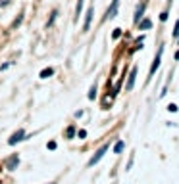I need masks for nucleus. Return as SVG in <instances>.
Returning a JSON list of instances; mask_svg holds the SVG:
<instances>
[{
	"instance_id": "obj_3",
	"label": "nucleus",
	"mask_w": 179,
	"mask_h": 184,
	"mask_svg": "<svg viewBox=\"0 0 179 184\" xmlns=\"http://www.w3.org/2000/svg\"><path fill=\"white\" fill-rule=\"evenodd\" d=\"M117 4H120V0H114V2H112L110 10L106 12V19H112L114 15H116V12H117Z\"/></svg>"
},
{
	"instance_id": "obj_10",
	"label": "nucleus",
	"mask_w": 179,
	"mask_h": 184,
	"mask_svg": "<svg viewBox=\"0 0 179 184\" xmlns=\"http://www.w3.org/2000/svg\"><path fill=\"white\" fill-rule=\"evenodd\" d=\"M135 73H137V69H133L131 77H129V83H127V87H125L127 90H131V88H133V83H135Z\"/></svg>"
},
{
	"instance_id": "obj_12",
	"label": "nucleus",
	"mask_w": 179,
	"mask_h": 184,
	"mask_svg": "<svg viewBox=\"0 0 179 184\" xmlns=\"http://www.w3.org/2000/svg\"><path fill=\"white\" fill-rule=\"evenodd\" d=\"M73 134H75V129H73V127H70V129L66 130V136H67V138H73Z\"/></svg>"
},
{
	"instance_id": "obj_15",
	"label": "nucleus",
	"mask_w": 179,
	"mask_h": 184,
	"mask_svg": "<svg viewBox=\"0 0 179 184\" xmlns=\"http://www.w3.org/2000/svg\"><path fill=\"white\" fill-rule=\"evenodd\" d=\"M81 8H83V0H79V4H77V12H75V14H77V15H79V14H81Z\"/></svg>"
},
{
	"instance_id": "obj_11",
	"label": "nucleus",
	"mask_w": 179,
	"mask_h": 184,
	"mask_svg": "<svg viewBox=\"0 0 179 184\" xmlns=\"http://www.w3.org/2000/svg\"><path fill=\"white\" fill-rule=\"evenodd\" d=\"M123 146H125V144H123V142L120 140V142H117L116 146H114V152H116V153H121V152H123Z\"/></svg>"
},
{
	"instance_id": "obj_9",
	"label": "nucleus",
	"mask_w": 179,
	"mask_h": 184,
	"mask_svg": "<svg viewBox=\"0 0 179 184\" xmlns=\"http://www.w3.org/2000/svg\"><path fill=\"white\" fill-rule=\"evenodd\" d=\"M152 27V21L150 19H143V21H139V29H150Z\"/></svg>"
},
{
	"instance_id": "obj_4",
	"label": "nucleus",
	"mask_w": 179,
	"mask_h": 184,
	"mask_svg": "<svg viewBox=\"0 0 179 184\" xmlns=\"http://www.w3.org/2000/svg\"><path fill=\"white\" fill-rule=\"evenodd\" d=\"M160 56H162V48H160V50H158L156 58H154V61H152V67H150V75H154V73H156L158 65H160Z\"/></svg>"
},
{
	"instance_id": "obj_20",
	"label": "nucleus",
	"mask_w": 179,
	"mask_h": 184,
	"mask_svg": "<svg viewBox=\"0 0 179 184\" xmlns=\"http://www.w3.org/2000/svg\"><path fill=\"white\" fill-rule=\"evenodd\" d=\"M52 184H54V182H52Z\"/></svg>"
},
{
	"instance_id": "obj_8",
	"label": "nucleus",
	"mask_w": 179,
	"mask_h": 184,
	"mask_svg": "<svg viewBox=\"0 0 179 184\" xmlns=\"http://www.w3.org/2000/svg\"><path fill=\"white\" fill-rule=\"evenodd\" d=\"M52 75H54V69H52V67L43 69V71H40V79H48V77H52Z\"/></svg>"
},
{
	"instance_id": "obj_17",
	"label": "nucleus",
	"mask_w": 179,
	"mask_h": 184,
	"mask_svg": "<svg viewBox=\"0 0 179 184\" xmlns=\"http://www.w3.org/2000/svg\"><path fill=\"white\" fill-rule=\"evenodd\" d=\"M120 35H121V29H116V31H114V35H112V36H114V39H117Z\"/></svg>"
},
{
	"instance_id": "obj_7",
	"label": "nucleus",
	"mask_w": 179,
	"mask_h": 184,
	"mask_svg": "<svg viewBox=\"0 0 179 184\" xmlns=\"http://www.w3.org/2000/svg\"><path fill=\"white\" fill-rule=\"evenodd\" d=\"M143 12H145V4H141V6L137 8V12H135V23L141 21V17H143Z\"/></svg>"
},
{
	"instance_id": "obj_13",
	"label": "nucleus",
	"mask_w": 179,
	"mask_h": 184,
	"mask_svg": "<svg viewBox=\"0 0 179 184\" xmlns=\"http://www.w3.org/2000/svg\"><path fill=\"white\" fill-rule=\"evenodd\" d=\"M95 96H96V87H92L91 92H89V100H95Z\"/></svg>"
},
{
	"instance_id": "obj_2",
	"label": "nucleus",
	"mask_w": 179,
	"mask_h": 184,
	"mask_svg": "<svg viewBox=\"0 0 179 184\" xmlns=\"http://www.w3.org/2000/svg\"><path fill=\"white\" fill-rule=\"evenodd\" d=\"M23 136H25V132H23V130H21V129H19V130H18V132H14V134H12V138H10V140H8V144H10V146H14V144H15V142H19V140H23Z\"/></svg>"
},
{
	"instance_id": "obj_16",
	"label": "nucleus",
	"mask_w": 179,
	"mask_h": 184,
	"mask_svg": "<svg viewBox=\"0 0 179 184\" xmlns=\"http://www.w3.org/2000/svg\"><path fill=\"white\" fill-rule=\"evenodd\" d=\"M168 109H169V111H177V105H175V104H169Z\"/></svg>"
},
{
	"instance_id": "obj_19",
	"label": "nucleus",
	"mask_w": 179,
	"mask_h": 184,
	"mask_svg": "<svg viewBox=\"0 0 179 184\" xmlns=\"http://www.w3.org/2000/svg\"><path fill=\"white\" fill-rule=\"evenodd\" d=\"M175 60H179V50H177V52H175Z\"/></svg>"
},
{
	"instance_id": "obj_18",
	"label": "nucleus",
	"mask_w": 179,
	"mask_h": 184,
	"mask_svg": "<svg viewBox=\"0 0 179 184\" xmlns=\"http://www.w3.org/2000/svg\"><path fill=\"white\" fill-rule=\"evenodd\" d=\"M160 19H162V21H166V19H168V14H166V12H162V14H160Z\"/></svg>"
},
{
	"instance_id": "obj_1",
	"label": "nucleus",
	"mask_w": 179,
	"mask_h": 184,
	"mask_svg": "<svg viewBox=\"0 0 179 184\" xmlns=\"http://www.w3.org/2000/svg\"><path fill=\"white\" fill-rule=\"evenodd\" d=\"M108 148H110V146H108V144H104V146H102V148H100V150H98V152H96L95 155H92V157H91V159H89V167H92V165H96V163H98V161H100V157H102V155H104V153H106V152H108Z\"/></svg>"
},
{
	"instance_id": "obj_5",
	"label": "nucleus",
	"mask_w": 179,
	"mask_h": 184,
	"mask_svg": "<svg viewBox=\"0 0 179 184\" xmlns=\"http://www.w3.org/2000/svg\"><path fill=\"white\" fill-rule=\"evenodd\" d=\"M18 163H19V157H18V155H12V157H10V159H8V161H6V167H8V169H10V171H14Z\"/></svg>"
},
{
	"instance_id": "obj_14",
	"label": "nucleus",
	"mask_w": 179,
	"mask_h": 184,
	"mask_svg": "<svg viewBox=\"0 0 179 184\" xmlns=\"http://www.w3.org/2000/svg\"><path fill=\"white\" fill-rule=\"evenodd\" d=\"M173 36L179 39V19H177V23H175V33H173Z\"/></svg>"
},
{
	"instance_id": "obj_6",
	"label": "nucleus",
	"mask_w": 179,
	"mask_h": 184,
	"mask_svg": "<svg viewBox=\"0 0 179 184\" xmlns=\"http://www.w3.org/2000/svg\"><path fill=\"white\" fill-rule=\"evenodd\" d=\"M92 8H89V12H87V19H85V25H83V31H89V27H91V19H92Z\"/></svg>"
}]
</instances>
